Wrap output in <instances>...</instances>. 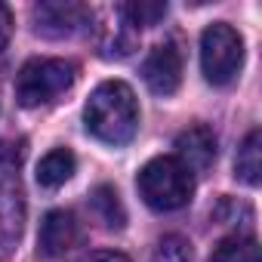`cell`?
<instances>
[{"instance_id":"1","label":"cell","mask_w":262,"mask_h":262,"mask_svg":"<svg viewBox=\"0 0 262 262\" xmlns=\"http://www.w3.org/2000/svg\"><path fill=\"white\" fill-rule=\"evenodd\" d=\"M83 126L86 133L105 145H126L139 129V102L136 93L123 80H105L99 83L83 108Z\"/></svg>"},{"instance_id":"2","label":"cell","mask_w":262,"mask_h":262,"mask_svg":"<svg viewBox=\"0 0 262 262\" xmlns=\"http://www.w3.org/2000/svg\"><path fill=\"white\" fill-rule=\"evenodd\" d=\"M136 188H139V198L151 210L170 213V210H179V207H185L191 201L194 176L176 158H155L139 170Z\"/></svg>"},{"instance_id":"3","label":"cell","mask_w":262,"mask_h":262,"mask_svg":"<svg viewBox=\"0 0 262 262\" xmlns=\"http://www.w3.org/2000/svg\"><path fill=\"white\" fill-rule=\"evenodd\" d=\"M77 68L68 59H31L16 74V99L22 108H40L71 90Z\"/></svg>"},{"instance_id":"4","label":"cell","mask_w":262,"mask_h":262,"mask_svg":"<svg viewBox=\"0 0 262 262\" xmlns=\"http://www.w3.org/2000/svg\"><path fill=\"white\" fill-rule=\"evenodd\" d=\"M244 68V37L228 22H213L201 34V71L207 83L228 86Z\"/></svg>"},{"instance_id":"5","label":"cell","mask_w":262,"mask_h":262,"mask_svg":"<svg viewBox=\"0 0 262 262\" xmlns=\"http://www.w3.org/2000/svg\"><path fill=\"white\" fill-rule=\"evenodd\" d=\"M25 225V191L19 179V155H0V259L10 256Z\"/></svg>"},{"instance_id":"6","label":"cell","mask_w":262,"mask_h":262,"mask_svg":"<svg viewBox=\"0 0 262 262\" xmlns=\"http://www.w3.org/2000/svg\"><path fill=\"white\" fill-rule=\"evenodd\" d=\"M142 77L155 96H173L182 83V50L176 40L158 43L145 62H142Z\"/></svg>"},{"instance_id":"7","label":"cell","mask_w":262,"mask_h":262,"mask_svg":"<svg viewBox=\"0 0 262 262\" xmlns=\"http://www.w3.org/2000/svg\"><path fill=\"white\" fill-rule=\"evenodd\" d=\"M93 13L83 4H37L34 7V31L40 37H71L74 31L86 28Z\"/></svg>"},{"instance_id":"8","label":"cell","mask_w":262,"mask_h":262,"mask_svg":"<svg viewBox=\"0 0 262 262\" xmlns=\"http://www.w3.org/2000/svg\"><path fill=\"white\" fill-rule=\"evenodd\" d=\"M77 241H80V225H77L71 210H50L43 216L40 231H37V253L40 256L59 259V256L71 253Z\"/></svg>"},{"instance_id":"9","label":"cell","mask_w":262,"mask_h":262,"mask_svg":"<svg viewBox=\"0 0 262 262\" xmlns=\"http://www.w3.org/2000/svg\"><path fill=\"white\" fill-rule=\"evenodd\" d=\"M176 161L188 173H207L216 161V133L204 123L188 126L176 139Z\"/></svg>"},{"instance_id":"10","label":"cell","mask_w":262,"mask_h":262,"mask_svg":"<svg viewBox=\"0 0 262 262\" xmlns=\"http://www.w3.org/2000/svg\"><path fill=\"white\" fill-rule=\"evenodd\" d=\"M234 176L247 185H259L262 179V133L259 129H250L244 136L237 158H234Z\"/></svg>"},{"instance_id":"11","label":"cell","mask_w":262,"mask_h":262,"mask_svg":"<svg viewBox=\"0 0 262 262\" xmlns=\"http://www.w3.org/2000/svg\"><path fill=\"white\" fill-rule=\"evenodd\" d=\"M74 170H77L74 155H71L68 148H53V151L43 155L40 164H37V182H40L43 188H59V185H65V182L74 176Z\"/></svg>"},{"instance_id":"12","label":"cell","mask_w":262,"mask_h":262,"mask_svg":"<svg viewBox=\"0 0 262 262\" xmlns=\"http://www.w3.org/2000/svg\"><path fill=\"white\" fill-rule=\"evenodd\" d=\"M90 207H93L96 219H99L105 228L120 231V228L126 225V210H123L120 194H117V188H114V185H99V188L90 194Z\"/></svg>"},{"instance_id":"13","label":"cell","mask_w":262,"mask_h":262,"mask_svg":"<svg viewBox=\"0 0 262 262\" xmlns=\"http://www.w3.org/2000/svg\"><path fill=\"white\" fill-rule=\"evenodd\" d=\"M210 262H259V247L253 237H241V234H231L225 241L216 244Z\"/></svg>"},{"instance_id":"14","label":"cell","mask_w":262,"mask_h":262,"mask_svg":"<svg viewBox=\"0 0 262 262\" xmlns=\"http://www.w3.org/2000/svg\"><path fill=\"white\" fill-rule=\"evenodd\" d=\"M123 19H126V25L129 28H151V25H158L164 16H167V4H155V0H139V4H123L120 10H117Z\"/></svg>"},{"instance_id":"15","label":"cell","mask_w":262,"mask_h":262,"mask_svg":"<svg viewBox=\"0 0 262 262\" xmlns=\"http://www.w3.org/2000/svg\"><path fill=\"white\" fill-rule=\"evenodd\" d=\"M155 262H191V244L182 234H167L155 247Z\"/></svg>"},{"instance_id":"16","label":"cell","mask_w":262,"mask_h":262,"mask_svg":"<svg viewBox=\"0 0 262 262\" xmlns=\"http://www.w3.org/2000/svg\"><path fill=\"white\" fill-rule=\"evenodd\" d=\"M10 34H13V13H10V7L0 4V50L10 43Z\"/></svg>"},{"instance_id":"17","label":"cell","mask_w":262,"mask_h":262,"mask_svg":"<svg viewBox=\"0 0 262 262\" xmlns=\"http://www.w3.org/2000/svg\"><path fill=\"white\" fill-rule=\"evenodd\" d=\"M86 262H129L123 253H117V250H102V253H93Z\"/></svg>"}]
</instances>
